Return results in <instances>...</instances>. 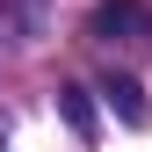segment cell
Listing matches in <instances>:
<instances>
[{"label":"cell","instance_id":"obj_1","mask_svg":"<svg viewBox=\"0 0 152 152\" xmlns=\"http://www.w3.org/2000/svg\"><path fill=\"white\" fill-rule=\"evenodd\" d=\"M109 109H116L130 130H145V123H152V102H145V87H138V80H109Z\"/></svg>","mask_w":152,"mask_h":152},{"label":"cell","instance_id":"obj_2","mask_svg":"<svg viewBox=\"0 0 152 152\" xmlns=\"http://www.w3.org/2000/svg\"><path fill=\"white\" fill-rule=\"evenodd\" d=\"M123 29H145L138 0H109V7H94V36H123Z\"/></svg>","mask_w":152,"mask_h":152},{"label":"cell","instance_id":"obj_3","mask_svg":"<svg viewBox=\"0 0 152 152\" xmlns=\"http://www.w3.org/2000/svg\"><path fill=\"white\" fill-rule=\"evenodd\" d=\"M58 116L80 130V138H94V102H87V87H58Z\"/></svg>","mask_w":152,"mask_h":152}]
</instances>
